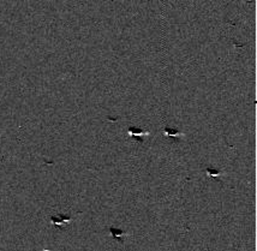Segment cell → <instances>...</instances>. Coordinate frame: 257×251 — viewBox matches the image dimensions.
Returning <instances> with one entry per match:
<instances>
[{"mask_svg":"<svg viewBox=\"0 0 257 251\" xmlns=\"http://www.w3.org/2000/svg\"><path fill=\"white\" fill-rule=\"evenodd\" d=\"M111 234H112L114 238H117V239H124V237L125 235H127V233H125V232H123L121 229H118V228H111Z\"/></svg>","mask_w":257,"mask_h":251,"instance_id":"6da1fadb","label":"cell"},{"mask_svg":"<svg viewBox=\"0 0 257 251\" xmlns=\"http://www.w3.org/2000/svg\"><path fill=\"white\" fill-rule=\"evenodd\" d=\"M207 173H208V176H212V177H219V176H221V172L220 171H214V170H207Z\"/></svg>","mask_w":257,"mask_h":251,"instance_id":"7a4b0ae2","label":"cell"}]
</instances>
